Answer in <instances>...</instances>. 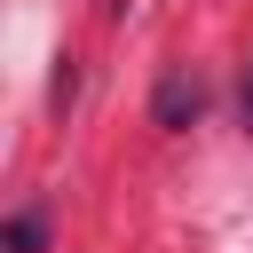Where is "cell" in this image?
I'll list each match as a JSON object with an SVG mask.
<instances>
[{"label": "cell", "mask_w": 253, "mask_h": 253, "mask_svg": "<svg viewBox=\"0 0 253 253\" xmlns=\"http://www.w3.org/2000/svg\"><path fill=\"white\" fill-rule=\"evenodd\" d=\"M198 111H206V87H198L190 63H174V71L158 79V95H150V119H158V126H190Z\"/></svg>", "instance_id": "6da1fadb"}, {"label": "cell", "mask_w": 253, "mask_h": 253, "mask_svg": "<svg viewBox=\"0 0 253 253\" xmlns=\"http://www.w3.org/2000/svg\"><path fill=\"white\" fill-rule=\"evenodd\" d=\"M40 213H8V253H40Z\"/></svg>", "instance_id": "7a4b0ae2"}, {"label": "cell", "mask_w": 253, "mask_h": 253, "mask_svg": "<svg viewBox=\"0 0 253 253\" xmlns=\"http://www.w3.org/2000/svg\"><path fill=\"white\" fill-rule=\"evenodd\" d=\"M237 111H245V126H253V63H245V87H237Z\"/></svg>", "instance_id": "3957f363"}]
</instances>
